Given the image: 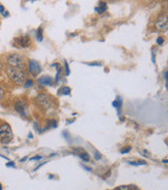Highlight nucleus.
<instances>
[{
    "label": "nucleus",
    "mask_w": 168,
    "mask_h": 190,
    "mask_svg": "<svg viewBox=\"0 0 168 190\" xmlns=\"http://www.w3.org/2000/svg\"><path fill=\"white\" fill-rule=\"evenodd\" d=\"M41 156H39V155H36V156H34V157H32V158H30V160L31 161H33V160H40L41 159Z\"/></svg>",
    "instance_id": "393cba45"
},
{
    "label": "nucleus",
    "mask_w": 168,
    "mask_h": 190,
    "mask_svg": "<svg viewBox=\"0 0 168 190\" xmlns=\"http://www.w3.org/2000/svg\"><path fill=\"white\" fill-rule=\"evenodd\" d=\"M15 42L20 47V48H28L31 44V39L28 35H25V36H20L15 39Z\"/></svg>",
    "instance_id": "6e6552de"
},
{
    "label": "nucleus",
    "mask_w": 168,
    "mask_h": 190,
    "mask_svg": "<svg viewBox=\"0 0 168 190\" xmlns=\"http://www.w3.org/2000/svg\"><path fill=\"white\" fill-rule=\"evenodd\" d=\"M113 106L118 109V113L120 114L121 108H122V98H121V97H116V99L113 101Z\"/></svg>",
    "instance_id": "9b49d317"
},
{
    "label": "nucleus",
    "mask_w": 168,
    "mask_h": 190,
    "mask_svg": "<svg viewBox=\"0 0 168 190\" xmlns=\"http://www.w3.org/2000/svg\"><path fill=\"white\" fill-rule=\"evenodd\" d=\"M15 109L20 114L21 116L25 118L29 117V113H28V109L26 106V104L22 100H18L17 102L15 104Z\"/></svg>",
    "instance_id": "0eeeda50"
},
{
    "label": "nucleus",
    "mask_w": 168,
    "mask_h": 190,
    "mask_svg": "<svg viewBox=\"0 0 168 190\" xmlns=\"http://www.w3.org/2000/svg\"><path fill=\"white\" fill-rule=\"evenodd\" d=\"M116 190H129V186H126V185H123V186L118 187Z\"/></svg>",
    "instance_id": "5701e85b"
},
{
    "label": "nucleus",
    "mask_w": 168,
    "mask_h": 190,
    "mask_svg": "<svg viewBox=\"0 0 168 190\" xmlns=\"http://www.w3.org/2000/svg\"><path fill=\"white\" fill-rule=\"evenodd\" d=\"M89 65L90 66H101L102 64L99 63V62H96V63H89Z\"/></svg>",
    "instance_id": "bb28decb"
},
{
    "label": "nucleus",
    "mask_w": 168,
    "mask_h": 190,
    "mask_svg": "<svg viewBox=\"0 0 168 190\" xmlns=\"http://www.w3.org/2000/svg\"><path fill=\"white\" fill-rule=\"evenodd\" d=\"M162 162H164V163H168V159H164V160H162Z\"/></svg>",
    "instance_id": "7c9ffc66"
},
{
    "label": "nucleus",
    "mask_w": 168,
    "mask_h": 190,
    "mask_svg": "<svg viewBox=\"0 0 168 190\" xmlns=\"http://www.w3.org/2000/svg\"><path fill=\"white\" fill-rule=\"evenodd\" d=\"M156 28L159 31H165L168 29V16L162 14L159 16V18L156 21Z\"/></svg>",
    "instance_id": "39448f33"
},
{
    "label": "nucleus",
    "mask_w": 168,
    "mask_h": 190,
    "mask_svg": "<svg viewBox=\"0 0 168 190\" xmlns=\"http://www.w3.org/2000/svg\"><path fill=\"white\" fill-rule=\"evenodd\" d=\"M13 138L12 127L7 123H4L0 126V143L3 145L10 144Z\"/></svg>",
    "instance_id": "f03ea898"
},
{
    "label": "nucleus",
    "mask_w": 168,
    "mask_h": 190,
    "mask_svg": "<svg viewBox=\"0 0 168 190\" xmlns=\"http://www.w3.org/2000/svg\"><path fill=\"white\" fill-rule=\"evenodd\" d=\"M4 95H5V91H4L3 89L1 88V87H0V101H1V100L3 99Z\"/></svg>",
    "instance_id": "4be33fe9"
},
{
    "label": "nucleus",
    "mask_w": 168,
    "mask_h": 190,
    "mask_svg": "<svg viewBox=\"0 0 168 190\" xmlns=\"http://www.w3.org/2000/svg\"><path fill=\"white\" fill-rule=\"evenodd\" d=\"M31 2H34V1H36V0H30Z\"/></svg>",
    "instance_id": "72a5a7b5"
},
{
    "label": "nucleus",
    "mask_w": 168,
    "mask_h": 190,
    "mask_svg": "<svg viewBox=\"0 0 168 190\" xmlns=\"http://www.w3.org/2000/svg\"><path fill=\"white\" fill-rule=\"evenodd\" d=\"M0 190H2V185L0 184Z\"/></svg>",
    "instance_id": "473e14b6"
},
{
    "label": "nucleus",
    "mask_w": 168,
    "mask_h": 190,
    "mask_svg": "<svg viewBox=\"0 0 168 190\" xmlns=\"http://www.w3.org/2000/svg\"><path fill=\"white\" fill-rule=\"evenodd\" d=\"M64 67H65V75H66V77H68L70 75V69H69V65L66 61H64Z\"/></svg>",
    "instance_id": "a211bd4d"
},
{
    "label": "nucleus",
    "mask_w": 168,
    "mask_h": 190,
    "mask_svg": "<svg viewBox=\"0 0 168 190\" xmlns=\"http://www.w3.org/2000/svg\"><path fill=\"white\" fill-rule=\"evenodd\" d=\"M57 121H55V120H51L50 122H49L48 126H46V128L48 129H51V128H56L57 127Z\"/></svg>",
    "instance_id": "dca6fc26"
},
{
    "label": "nucleus",
    "mask_w": 168,
    "mask_h": 190,
    "mask_svg": "<svg viewBox=\"0 0 168 190\" xmlns=\"http://www.w3.org/2000/svg\"><path fill=\"white\" fill-rule=\"evenodd\" d=\"M6 73H7L8 78L15 83L18 86H22L26 81V73L23 69L21 68H15L8 66L6 69Z\"/></svg>",
    "instance_id": "f257e3e1"
},
{
    "label": "nucleus",
    "mask_w": 168,
    "mask_h": 190,
    "mask_svg": "<svg viewBox=\"0 0 168 190\" xmlns=\"http://www.w3.org/2000/svg\"><path fill=\"white\" fill-rule=\"evenodd\" d=\"M27 158H28V157H27V156H25V157H24V158H22V159L20 160V161H21V162H24V161H25V160L27 159Z\"/></svg>",
    "instance_id": "c756f323"
},
{
    "label": "nucleus",
    "mask_w": 168,
    "mask_h": 190,
    "mask_svg": "<svg viewBox=\"0 0 168 190\" xmlns=\"http://www.w3.org/2000/svg\"><path fill=\"white\" fill-rule=\"evenodd\" d=\"M32 85H33V81H32V80L26 79L25 83H24V87H25V88H30V87H32Z\"/></svg>",
    "instance_id": "f3484780"
},
{
    "label": "nucleus",
    "mask_w": 168,
    "mask_h": 190,
    "mask_svg": "<svg viewBox=\"0 0 168 190\" xmlns=\"http://www.w3.org/2000/svg\"><path fill=\"white\" fill-rule=\"evenodd\" d=\"M106 10H107V4L105 3L104 1H100L99 4H98V6L95 7V12L98 13V14H103Z\"/></svg>",
    "instance_id": "9d476101"
},
{
    "label": "nucleus",
    "mask_w": 168,
    "mask_h": 190,
    "mask_svg": "<svg viewBox=\"0 0 168 190\" xmlns=\"http://www.w3.org/2000/svg\"><path fill=\"white\" fill-rule=\"evenodd\" d=\"M7 64L10 67L21 68L24 69L25 67V62H24V58L20 54H13L7 58Z\"/></svg>",
    "instance_id": "20e7f679"
},
{
    "label": "nucleus",
    "mask_w": 168,
    "mask_h": 190,
    "mask_svg": "<svg viewBox=\"0 0 168 190\" xmlns=\"http://www.w3.org/2000/svg\"><path fill=\"white\" fill-rule=\"evenodd\" d=\"M130 151H131V147H126V148H123L122 150H121V153L126 154V153H129Z\"/></svg>",
    "instance_id": "6ab92c4d"
},
{
    "label": "nucleus",
    "mask_w": 168,
    "mask_h": 190,
    "mask_svg": "<svg viewBox=\"0 0 168 190\" xmlns=\"http://www.w3.org/2000/svg\"><path fill=\"white\" fill-rule=\"evenodd\" d=\"M129 164L134 165V166H138V165H144V164H147V161H144V160H137V161H129Z\"/></svg>",
    "instance_id": "2eb2a0df"
},
{
    "label": "nucleus",
    "mask_w": 168,
    "mask_h": 190,
    "mask_svg": "<svg viewBox=\"0 0 168 190\" xmlns=\"http://www.w3.org/2000/svg\"><path fill=\"white\" fill-rule=\"evenodd\" d=\"M78 156H80V158L83 160V161H85V162L90 161V155H89L87 152H83V153L78 154Z\"/></svg>",
    "instance_id": "ddd939ff"
},
{
    "label": "nucleus",
    "mask_w": 168,
    "mask_h": 190,
    "mask_svg": "<svg viewBox=\"0 0 168 190\" xmlns=\"http://www.w3.org/2000/svg\"><path fill=\"white\" fill-rule=\"evenodd\" d=\"M36 39L38 41H42V39H43V31H42L41 27H39L36 31Z\"/></svg>",
    "instance_id": "4468645a"
},
{
    "label": "nucleus",
    "mask_w": 168,
    "mask_h": 190,
    "mask_svg": "<svg viewBox=\"0 0 168 190\" xmlns=\"http://www.w3.org/2000/svg\"><path fill=\"white\" fill-rule=\"evenodd\" d=\"M163 42H164V38H163L162 36H159L158 38H157V44H159V46H162Z\"/></svg>",
    "instance_id": "aec40b11"
},
{
    "label": "nucleus",
    "mask_w": 168,
    "mask_h": 190,
    "mask_svg": "<svg viewBox=\"0 0 168 190\" xmlns=\"http://www.w3.org/2000/svg\"><path fill=\"white\" fill-rule=\"evenodd\" d=\"M35 100H36L37 106H38L40 109H44V111L50 109L54 104L52 97L49 94H46V93H39V94L36 96Z\"/></svg>",
    "instance_id": "7ed1b4c3"
},
{
    "label": "nucleus",
    "mask_w": 168,
    "mask_h": 190,
    "mask_svg": "<svg viewBox=\"0 0 168 190\" xmlns=\"http://www.w3.org/2000/svg\"><path fill=\"white\" fill-rule=\"evenodd\" d=\"M38 84L42 86H52L54 84V79L50 75H43L38 79Z\"/></svg>",
    "instance_id": "1a4fd4ad"
},
{
    "label": "nucleus",
    "mask_w": 168,
    "mask_h": 190,
    "mask_svg": "<svg viewBox=\"0 0 168 190\" xmlns=\"http://www.w3.org/2000/svg\"><path fill=\"white\" fill-rule=\"evenodd\" d=\"M2 16H3V17H8V12H7V10H5V12L2 14Z\"/></svg>",
    "instance_id": "c85d7f7f"
},
{
    "label": "nucleus",
    "mask_w": 168,
    "mask_h": 190,
    "mask_svg": "<svg viewBox=\"0 0 168 190\" xmlns=\"http://www.w3.org/2000/svg\"><path fill=\"white\" fill-rule=\"evenodd\" d=\"M5 12V8H4V6L2 5V4H0V14H3V13Z\"/></svg>",
    "instance_id": "cd10ccee"
},
{
    "label": "nucleus",
    "mask_w": 168,
    "mask_h": 190,
    "mask_svg": "<svg viewBox=\"0 0 168 190\" xmlns=\"http://www.w3.org/2000/svg\"><path fill=\"white\" fill-rule=\"evenodd\" d=\"M58 93H59V94H61V95L67 96V95H69L71 93V89L69 88V87H67V86H63V87H61V89H60L59 91H58Z\"/></svg>",
    "instance_id": "f8f14e48"
},
{
    "label": "nucleus",
    "mask_w": 168,
    "mask_h": 190,
    "mask_svg": "<svg viewBox=\"0 0 168 190\" xmlns=\"http://www.w3.org/2000/svg\"><path fill=\"white\" fill-rule=\"evenodd\" d=\"M28 70L31 75L33 77H37L40 72H41V65L38 61L36 60H30L28 63Z\"/></svg>",
    "instance_id": "423d86ee"
},
{
    "label": "nucleus",
    "mask_w": 168,
    "mask_h": 190,
    "mask_svg": "<svg viewBox=\"0 0 168 190\" xmlns=\"http://www.w3.org/2000/svg\"><path fill=\"white\" fill-rule=\"evenodd\" d=\"M94 156H95V159L96 160H100V159H101V157H102L101 154H100L98 151H95V153H94Z\"/></svg>",
    "instance_id": "412c9836"
},
{
    "label": "nucleus",
    "mask_w": 168,
    "mask_h": 190,
    "mask_svg": "<svg viewBox=\"0 0 168 190\" xmlns=\"http://www.w3.org/2000/svg\"><path fill=\"white\" fill-rule=\"evenodd\" d=\"M6 166H7V167H15V162H13V161H10V162L6 163Z\"/></svg>",
    "instance_id": "b1692460"
},
{
    "label": "nucleus",
    "mask_w": 168,
    "mask_h": 190,
    "mask_svg": "<svg viewBox=\"0 0 168 190\" xmlns=\"http://www.w3.org/2000/svg\"><path fill=\"white\" fill-rule=\"evenodd\" d=\"M33 138V136H32V133L30 132V133H29V138Z\"/></svg>",
    "instance_id": "2f4dec72"
},
{
    "label": "nucleus",
    "mask_w": 168,
    "mask_h": 190,
    "mask_svg": "<svg viewBox=\"0 0 168 190\" xmlns=\"http://www.w3.org/2000/svg\"><path fill=\"white\" fill-rule=\"evenodd\" d=\"M165 81H166V88L168 90V71L165 72Z\"/></svg>",
    "instance_id": "a878e982"
}]
</instances>
